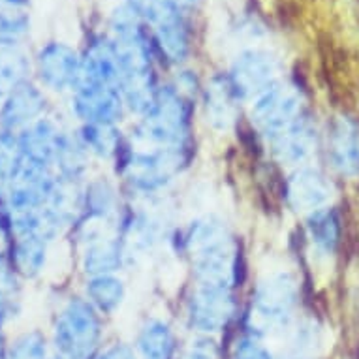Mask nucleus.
Returning <instances> with one entry per match:
<instances>
[{"mask_svg":"<svg viewBox=\"0 0 359 359\" xmlns=\"http://www.w3.org/2000/svg\"><path fill=\"white\" fill-rule=\"evenodd\" d=\"M81 57L62 41H51L36 57V72L41 85L55 93L74 90L79 77Z\"/></svg>","mask_w":359,"mask_h":359,"instance_id":"f8f14e48","label":"nucleus"},{"mask_svg":"<svg viewBox=\"0 0 359 359\" xmlns=\"http://www.w3.org/2000/svg\"><path fill=\"white\" fill-rule=\"evenodd\" d=\"M226 77L239 100L252 102L280 79V60L264 49H248L237 55Z\"/></svg>","mask_w":359,"mask_h":359,"instance_id":"6e6552de","label":"nucleus"},{"mask_svg":"<svg viewBox=\"0 0 359 359\" xmlns=\"http://www.w3.org/2000/svg\"><path fill=\"white\" fill-rule=\"evenodd\" d=\"M126 259V245L121 236L93 233L81 254V267L87 277L118 273Z\"/></svg>","mask_w":359,"mask_h":359,"instance_id":"f3484780","label":"nucleus"},{"mask_svg":"<svg viewBox=\"0 0 359 359\" xmlns=\"http://www.w3.org/2000/svg\"><path fill=\"white\" fill-rule=\"evenodd\" d=\"M284 196L292 211L311 215L330 205L333 198V184L330 177L318 168L301 165V168H295L286 179Z\"/></svg>","mask_w":359,"mask_h":359,"instance_id":"9b49d317","label":"nucleus"},{"mask_svg":"<svg viewBox=\"0 0 359 359\" xmlns=\"http://www.w3.org/2000/svg\"><path fill=\"white\" fill-rule=\"evenodd\" d=\"M194 280L236 290L241 280V252L228 224L217 215L192 220L183 233Z\"/></svg>","mask_w":359,"mask_h":359,"instance_id":"f257e3e1","label":"nucleus"},{"mask_svg":"<svg viewBox=\"0 0 359 359\" xmlns=\"http://www.w3.org/2000/svg\"><path fill=\"white\" fill-rule=\"evenodd\" d=\"M305 111V96L297 85L278 79L250 102L254 128L269 142Z\"/></svg>","mask_w":359,"mask_h":359,"instance_id":"423d86ee","label":"nucleus"},{"mask_svg":"<svg viewBox=\"0 0 359 359\" xmlns=\"http://www.w3.org/2000/svg\"><path fill=\"white\" fill-rule=\"evenodd\" d=\"M88 156L90 154L83 147L77 134H66L65 132V136L60 140L57 162H55V173L62 179L79 183L87 173Z\"/></svg>","mask_w":359,"mask_h":359,"instance_id":"393cba45","label":"nucleus"},{"mask_svg":"<svg viewBox=\"0 0 359 359\" xmlns=\"http://www.w3.org/2000/svg\"><path fill=\"white\" fill-rule=\"evenodd\" d=\"M85 299L100 314H113L126 299V284L117 273L88 277L85 283Z\"/></svg>","mask_w":359,"mask_h":359,"instance_id":"5701e85b","label":"nucleus"},{"mask_svg":"<svg viewBox=\"0 0 359 359\" xmlns=\"http://www.w3.org/2000/svg\"><path fill=\"white\" fill-rule=\"evenodd\" d=\"M53 352L51 341L46 333L40 330H29L15 337L4 348V359H48Z\"/></svg>","mask_w":359,"mask_h":359,"instance_id":"cd10ccee","label":"nucleus"},{"mask_svg":"<svg viewBox=\"0 0 359 359\" xmlns=\"http://www.w3.org/2000/svg\"><path fill=\"white\" fill-rule=\"evenodd\" d=\"M327 160L339 175L359 177V121L350 115H337L327 126Z\"/></svg>","mask_w":359,"mask_h":359,"instance_id":"ddd939ff","label":"nucleus"},{"mask_svg":"<svg viewBox=\"0 0 359 359\" xmlns=\"http://www.w3.org/2000/svg\"><path fill=\"white\" fill-rule=\"evenodd\" d=\"M203 113L207 123L218 132L230 130L237 121L239 113V98L233 93L230 81L226 76H215L203 87Z\"/></svg>","mask_w":359,"mask_h":359,"instance_id":"a211bd4d","label":"nucleus"},{"mask_svg":"<svg viewBox=\"0 0 359 359\" xmlns=\"http://www.w3.org/2000/svg\"><path fill=\"white\" fill-rule=\"evenodd\" d=\"M48 98L34 83L25 81L0 104V128L21 132L36 121L43 118Z\"/></svg>","mask_w":359,"mask_h":359,"instance_id":"2eb2a0df","label":"nucleus"},{"mask_svg":"<svg viewBox=\"0 0 359 359\" xmlns=\"http://www.w3.org/2000/svg\"><path fill=\"white\" fill-rule=\"evenodd\" d=\"M48 359H62V358H60L59 353H55V352H53V355H51V358H48Z\"/></svg>","mask_w":359,"mask_h":359,"instance_id":"58836bf2","label":"nucleus"},{"mask_svg":"<svg viewBox=\"0 0 359 359\" xmlns=\"http://www.w3.org/2000/svg\"><path fill=\"white\" fill-rule=\"evenodd\" d=\"M29 60L13 48L0 49V100H4L13 88L29 81Z\"/></svg>","mask_w":359,"mask_h":359,"instance_id":"c85d7f7f","label":"nucleus"},{"mask_svg":"<svg viewBox=\"0 0 359 359\" xmlns=\"http://www.w3.org/2000/svg\"><path fill=\"white\" fill-rule=\"evenodd\" d=\"M29 18L23 13H0V46L13 48L29 32Z\"/></svg>","mask_w":359,"mask_h":359,"instance_id":"c756f323","label":"nucleus"},{"mask_svg":"<svg viewBox=\"0 0 359 359\" xmlns=\"http://www.w3.org/2000/svg\"><path fill=\"white\" fill-rule=\"evenodd\" d=\"M299 305V283L294 273L277 271L262 278L254 290L245 324L248 335L264 337L283 333L295 320Z\"/></svg>","mask_w":359,"mask_h":359,"instance_id":"7ed1b4c3","label":"nucleus"},{"mask_svg":"<svg viewBox=\"0 0 359 359\" xmlns=\"http://www.w3.org/2000/svg\"><path fill=\"white\" fill-rule=\"evenodd\" d=\"M4 348L6 346H0V359H4Z\"/></svg>","mask_w":359,"mask_h":359,"instance_id":"4c0bfd02","label":"nucleus"},{"mask_svg":"<svg viewBox=\"0 0 359 359\" xmlns=\"http://www.w3.org/2000/svg\"><path fill=\"white\" fill-rule=\"evenodd\" d=\"M267 145L271 156L280 165H288L294 170L306 165L318 147V128L311 113L305 109L294 123H290L277 136H273Z\"/></svg>","mask_w":359,"mask_h":359,"instance_id":"1a4fd4ad","label":"nucleus"},{"mask_svg":"<svg viewBox=\"0 0 359 359\" xmlns=\"http://www.w3.org/2000/svg\"><path fill=\"white\" fill-rule=\"evenodd\" d=\"M25 156L19 145L18 132L0 128V184L10 187L25 171Z\"/></svg>","mask_w":359,"mask_h":359,"instance_id":"bb28decb","label":"nucleus"},{"mask_svg":"<svg viewBox=\"0 0 359 359\" xmlns=\"http://www.w3.org/2000/svg\"><path fill=\"white\" fill-rule=\"evenodd\" d=\"M117 209V192L104 179L88 183L87 189L83 190V215L90 220H107Z\"/></svg>","mask_w":359,"mask_h":359,"instance_id":"a878e982","label":"nucleus"},{"mask_svg":"<svg viewBox=\"0 0 359 359\" xmlns=\"http://www.w3.org/2000/svg\"><path fill=\"white\" fill-rule=\"evenodd\" d=\"M306 237L312 248L330 258L339 250L342 241V224L339 212L333 207H324L318 211L306 215Z\"/></svg>","mask_w":359,"mask_h":359,"instance_id":"6ab92c4d","label":"nucleus"},{"mask_svg":"<svg viewBox=\"0 0 359 359\" xmlns=\"http://www.w3.org/2000/svg\"><path fill=\"white\" fill-rule=\"evenodd\" d=\"M77 137L90 156L102 160L115 158L123 149V137L117 124H81Z\"/></svg>","mask_w":359,"mask_h":359,"instance_id":"b1692460","label":"nucleus"},{"mask_svg":"<svg viewBox=\"0 0 359 359\" xmlns=\"http://www.w3.org/2000/svg\"><path fill=\"white\" fill-rule=\"evenodd\" d=\"M72 109L81 124H118L126 106L118 87L77 83L72 90Z\"/></svg>","mask_w":359,"mask_h":359,"instance_id":"9d476101","label":"nucleus"},{"mask_svg":"<svg viewBox=\"0 0 359 359\" xmlns=\"http://www.w3.org/2000/svg\"><path fill=\"white\" fill-rule=\"evenodd\" d=\"M192 96L177 85L158 87L149 111L140 117L136 140L142 147H189Z\"/></svg>","mask_w":359,"mask_h":359,"instance_id":"f03ea898","label":"nucleus"},{"mask_svg":"<svg viewBox=\"0 0 359 359\" xmlns=\"http://www.w3.org/2000/svg\"><path fill=\"white\" fill-rule=\"evenodd\" d=\"M48 239L36 233L13 236L12 250L8 259L19 277L34 278L43 271V267L48 264Z\"/></svg>","mask_w":359,"mask_h":359,"instance_id":"412c9836","label":"nucleus"},{"mask_svg":"<svg viewBox=\"0 0 359 359\" xmlns=\"http://www.w3.org/2000/svg\"><path fill=\"white\" fill-rule=\"evenodd\" d=\"M179 359H222V352L217 341L209 335H198L184 348Z\"/></svg>","mask_w":359,"mask_h":359,"instance_id":"473e14b6","label":"nucleus"},{"mask_svg":"<svg viewBox=\"0 0 359 359\" xmlns=\"http://www.w3.org/2000/svg\"><path fill=\"white\" fill-rule=\"evenodd\" d=\"M4 2H6V4H10V6H13V8H23V6H27V4H29L30 0H4Z\"/></svg>","mask_w":359,"mask_h":359,"instance_id":"c9c22d12","label":"nucleus"},{"mask_svg":"<svg viewBox=\"0 0 359 359\" xmlns=\"http://www.w3.org/2000/svg\"><path fill=\"white\" fill-rule=\"evenodd\" d=\"M62 136L65 132L48 117L40 118L18 132L19 145H21L27 165L55 171V162H57Z\"/></svg>","mask_w":359,"mask_h":359,"instance_id":"4468645a","label":"nucleus"},{"mask_svg":"<svg viewBox=\"0 0 359 359\" xmlns=\"http://www.w3.org/2000/svg\"><path fill=\"white\" fill-rule=\"evenodd\" d=\"M77 83L121 88V68L113 40L100 36L88 43L85 53L81 55Z\"/></svg>","mask_w":359,"mask_h":359,"instance_id":"dca6fc26","label":"nucleus"},{"mask_svg":"<svg viewBox=\"0 0 359 359\" xmlns=\"http://www.w3.org/2000/svg\"><path fill=\"white\" fill-rule=\"evenodd\" d=\"M18 273L10 264L8 256L0 254V303L6 306L8 312H12L13 303L19 297Z\"/></svg>","mask_w":359,"mask_h":359,"instance_id":"7c9ffc66","label":"nucleus"},{"mask_svg":"<svg viewBox=\"0 0 359 359\" xmlns=\"http://www.w3.org/2000/svg\"><path fill=\"white\" fill-rule=\"evenodd\" d=\"M280 359H309L305 353H292V355H286V358H280Z\"/></svg>","mask_w":359,"mask_h":359,"instance_id":"e433bc0d","label":"nucleus"},{"mask_svg":"<svg viewBox=\"0 0 359 359\" xmlns=\"http://www.w3.org/2000/svg\"><path fill=\"white\" fill-rule=\"evenodd\" d=\"M154 43L160 53L171 65H181L190 53V32L184 23L183 12H177L170 18L153 25Z\"/></svg>","mask_w":359,"mask_h":359,"instance_id":"aec40b11","label":"nucleus"},{"mask_svg":"<svg viewBox=\"0 0 359 359\" xmlns=\"http://www.w3.org/2000/svg\"><path fill=\"white\" fill-rule=\"evenodd\" d=\"M231 359H275L264 341L254 335H243L233 346Z\"/></svg>","mask_w":359,"mask_h":359,"instance_id":"2f4dec72","label":"nucleus"},{"mask_svg":"<svg viewBox=\"0 0 359 359\" xmlns=\"http://www.w3.org/2000/svg\"><path fill=\"white\" fill-rule=\"evenodd\" d=\"M136 352L140 359H175V331L165 320H147L137 333Z\"/></svg>","mask_w":359,"mask_h":359,"instance_id":"4be33fe9","label":"nucleus"},{"mask_svg":"<svg viewBox=\"0 0 359 359\" xmlns=\"http://www.w3.org/2000/svg\"><path fill=\"white\" fill-rule=\"evenodd\" d=\"M95 359H140L136 348L128 346L124 342H115L111 346H107L106 350H102Z\"/></svg>","mask_w":359,"mask_h":359,"instance_id":"72a5a7b5","label":"nucleus"},{"mask_svg":"<svg viewBox=\"0 0 359 359\" xmlns=\"http://www.w3.org/2000/svg\"><path fill=\"white\" fill-rule=\"evenodd\" d=\"M237 316L236 290L194 284L187 299V320L198 335H217Z\"/></svg>","mask_w":359,"mask_h":359,"instance_id":"0eeeda50","label":"nucleus"},{"mask_svg":"<svg viewBox=\"0 0 359 359\" xmlns=\"http://www.w3.org/2000/svg\"><path fill=\"white\" fill-rule=\"evenodd\" d=\"M10 316V312L6 311V306L0 303V346H2V327H4V322Z\"/></svg>","mask_w":359,"mask_h":359,"instance_id":"f704fd0d","label":"nucleus"},{"mask_svg":"<svg viewBox=\"0 0 359 359\" xmlns=\"http://www.w3.org/2000/svg\"><path fill=\"white\" fill-rule=\"evenodd\" d=\"M104 327L102 314L85 297H70L55 318L51 346L62 359H95Z\"/></svg>","mask_w":359,"mask_h":359,"instance_id":"20e7f679","label":"nucleus"},{"mask_svg":"<svg viewBox=\"0 0 359 359\" xmlns=\"http://www.w3.org/2000/svg\"><path fill=\"white\" fill-rule=\"evenodd\" d=\"M189 160V147H140L126 153L121 173L137 192L156 194L181 175Z\"/></svg>","mask_w":359,"mask_h":359,"instance_id":"39448f33","label":"nucleus"}]
</instances>
